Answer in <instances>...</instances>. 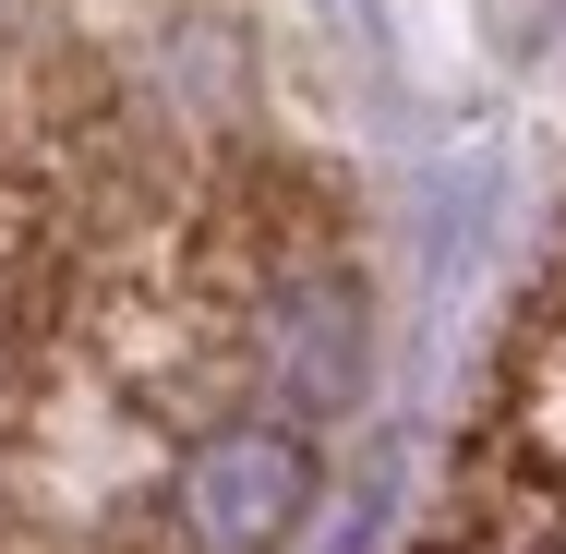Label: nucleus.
Listing matches in <instances>:
<instances>
[{
  "instance_id": "f257e3e1",
  "label": "nucleus",
  "mask_w": 566,
  "mask_h": 554,
  "mask_svg": "<svg viewBox=\"0 0 566 554\" xmlns=\"http://www.w3.org/2000/svg\"><path fill=\"white\" fill-rule=\"evenodd\" d=\"M314 494H326V458L302 435V410H229V422L193 435L157 543L169 554H277L314 519Z\"/></svg>"
},
{
  "instance_id": "f03ea898",
  "label": "nucleus",
  "mask_w": 566,
  "mask_h": 554,
  "mask_svg": "<svg viewBox=\"0 0 566 554\" xmlns=\"http://www.w3.org/2000/svg\"><path fill=\"white\" fill-rule=\"evenodd\" d=\"M0 24H12V0H0Z\"/></svg>"
}]
</instances>
